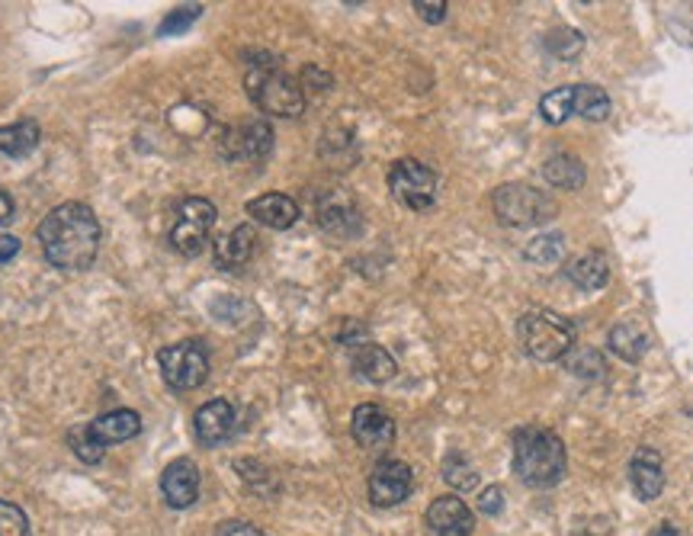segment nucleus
<instances>
[{"label": "nucleus", "mask_w": 693, "mask_h": 536, "mask_svg": "<svg viewBox=\"0 0 693 536\" xmlns=\"http://www.w3.org/2000/svg\"><path fill=\"white\" fill-rule=\"evenodd\" d=\"M388 190L392 197L398 199L405 209L412 212H427L434 202H437V190H440V180L437 173L420 165L415 158H402L388 168Z\"/></svg>", "instance_id": "7"}, {"label": "nucleus", "mask_w": 693, "mask_h": 536, "mask_svg": "<svg viewBox=\"0 0 693 536\" xmlns=\"http://www.w3.org/2000/svg\"><path fill=\"white\" fill-rule=\"evenodd\" d=\"M161 492L170 508H194L199 498V469L194 459H174L161 476Z\"/></svg>", "instance_id": "16"}, {"label": "nucleus", "mask_w": 693, "mask_h": 536, "mask_svg": "<svg viewBox=\"0 0 693 536\" xmlns=\"http://www.w3.org/2000/svg\"><path fill=\"white\" fill-rule=\"evenodd\" d=\"M216 536H267L260 527H254L248 520H228L219 527V534Z\"/></svg>", "instance_id": "36"}, {"label": "nucleus", "mask_w": 693, "mask_h": 536, "mask_svg": "<svg viewBox=\"0 0 693 536\" xmlns=\"http://www.w3.org/2000/svg\"><path fill=\"white\" fill-rule=\"evenodd\" d=\"M235 424H238V415H235V405L231 401H225V398L206 401L194 418L196 440L202 447H219V444H225L235 434Z\"/></svg>", "instance_id": "12"}, {"label": "nucleus", "mask_w": 693, "mask_h": 536, "mask_svg": "<svg viewBox=\"0 0 693 536\" xmlns=\"http://www.w3.org/2000/svg\"><path fill=\"white\" fill-rule=\"evenodd\" d=\"M565 277L575 282L578 289H584V292H597L611 280V260L601 251H584L575 260H568Z\"/></svg>", "instance_id": "20"}, {"label": "nucleus", "mask_w": 693, "mask_h": 536, "mask_svg": "<svg viewBox=\"0 0 693 536\" xmlns=\"http://www.w3.org/2000/svg\"><path fill=\"white\" fill-rule=\"evenodd\" d=\"M90 437L100 444V447H112V444H126L132 437L141 434V418L132 411V408H116V411H107L100 418L87 424Z\"/></svg>", "instance_id": "17"}, {"label": "nucleus", "mask_w": 693, "mask_h": 536, "mask_svg": "<svg viewBox=\"0 0 693 536\" xmlns=\"http://www.w3.org/2000/svg\"><path fill=\"white\" fill-rule=\"evenodd\" d=\"M546 49H550L555 58H568V61H572V58L584 49V39L575 32V29H555V32L546 36Z\"/></svg>", "instance_id": "30"}, {"label": "nucleus", "mask_w": 693, "mask_h": 536, "mask_svg": "<svg viewBox=\"0 0 693 536\" xmlns=\"http://www.w3.org/2000/svg\"><path fill=\"white\" fill-rule=\"evenodd\" d=\"M655 536H677V530H674L671 524H665V527H662V530H659V534H655Z\"/></svg>", "instance_id": "39"}, {"label": "nucleus", "mask_w": 693, "mask_h": 536, "mask_svg": "<svg viewBox=\"0 0 693 536\" xmlns=\"http://www.w3.org/2000/svg\"><path fill=\"white\" fill-rule=\"evenodd\" d=\"M444 479L456 492H472L478 485V473H475V466H472L463 453H449L444 459Z\"/></svg>", "instance_id": "28"}, {"label": "nucleus", "mask_w": 693, "mask_h": 536, "mask_svg": "<svg viewBox=\"0 0 693 536\" xmlns=\"http://www.w3.org/2000/svg\"><path fill=\"white\" fill-rule=\"evenodd\" d=\"M318 226L334 238H354L363 228L357 202L344 193H325L318 199Z\"/></svg>", "instance_id": "14"}, {"label": "nucleus", "mask_w": 693, "mask_h": 536, "mask_svg": "<svg viewBox=\"0 0 693 536\" xmlns=\"http://www.w3.org/2000/svg\"><path fill=\"white\" fill-rule=\"evenodd\" d=\"M274 148V129L267 119H248L231 126L222 136V155L228 161H260Z\"/></svg>", "instance_id": "9"}, {"label": "nucleus", "mask_w": 693, "mask_h": 536, "mask_svg": "<svg viewBox=\"0 0 693 536\" xmlns=\"http://www.w3.org/2000/svg\"><path fill=\"white\" fill-rule=\"evenodd\" d=\"M254 241H257V235H254V228L250 226L231 228L228 235H222V238L216 241V264H219L222 270L245 267L250 260V255H254Z\"/></svg>", "instance_id": "22"}, {"label": "nucleus", "mask_w": 693, "mask_h": 536, "mask_svg": "<svg viewBox=\"0 0 693 536\" xmlns=\"http://www.w3.org/2000/svg\"><path fill=\"white\" fill-rule=\"evenodd\" d=\"M199 17H202V7H199V3L177 7L174 13H167L165 23L158 27V36H180V32H187V29L194 27Z\"/></svg>", "instance_id": "31"}, {"label": "nucleus", "mask_w": 693, "mask_h": 536, "mask_svg": "<svg viewBox=\"0 0 693 536\" xmlns=\"http://www.w3.org/2000/svg\"><path fill=\"white\" fill-rule=\"evenodd\" d=\"M350 434L360 444L363 450H388L395 440V421L388 418L379 405H360L354 411L350 421Z\"/></svg>", "instance_id": "13"}, {"label": "nucleus", "mask_w": 693, "mask_h": 536, "mask_svg": "<svg viewBox=\"0 0 693 536\" xmlns=\"http://www.w3.org/2000/svg\"><path fill=\"white\" fill-rule=\"evenodd\" d=\"M39 245L46 260L58 270H87L100 248V222L90 206L61 202L42 219Z\"/></svg>", "instance_id": "1"}, {"label": "nucleus", "mask_w": 693, "mask_h": 536, "mask_svg": "<svg viewBox=\"0 0 693 536\" xmlns=\"http://www.w3.org/2000/svg\"><path fill=\"white\" fill-rule=\"evenodd\" d=\"M572 116L587 122H604L611 116V97L597 85H572Z\"/></svg>", "instance_id": "24"}, {"label": "nucleus", "mask_w": 693, "mask_h": 536, "mask_svg": "<svg viewBox=\"0 0 693 536\" xmlns=\"http://www.w3.org/2000/svg\"><path fill=\"white\" fill-rule=\"evenodd\" d=\"M562 360H565V369H568L572 376H578V379H604V373H607L604 354L594 350V347H578V344H575Z\"/></svg>", "instance_id": "26"}, {"label": "nucleus", "mask_w": 693, "mask_h": 536, "mask_svg": "<svg viewBox=\"0 0 693 536\" xmlns=\"http://www.w3.org/2000/svg\"><path fill=\"white\" fill-rule=\"evenodd\" d=\"M495 216L507 228L546 226L558 216V206L546 190H536L529 183H501L492 197Z\"/></svg>", "instance_id": "5"}, {"label": "nucleus", "mask_w": 693, "mask_h": 536, "mask_svg": "<svg viewBox=\"0 0 693 536\" xmlns=\"http://www.w3.org/2000/svg\"><path fill=\"white\" fill-rule=\"evenodd\" d=\"M250 103L267 116L296 119L306 110V93L296 78H289L274 61H257L245 78Z\"/></svg>", "instance_id": "3"}, {"label": "nucleus", "mask_w": 693, "mask_h": 536, "mask_svg": "<svg viewBox=\"0 0 693 536\" xmlns=\"http://www.w3.org/2000/svg\"><path fill=\"white\" fill-rule=\"evenodd\" d=\"M42 132L32 119L23 122H13V126H0V151L10 155V158H27L29 151L39 145Z\"/></svg>", "instance_id": "25"}, {"label": "nucleus", "mask_w": 693, "mask_h": 536, "mask_svg": "<svg viewBox=\"0 0 693 536\" xmlns=\"http://www.w3.org/2000/svg\"><path fill=\"white\" fill-rule=\"evenodd\" d=\"M607 344H611V350L620 357V360H626V364H638L645 354H649V331L638 325V321H620V325H613L611 335H607Z\"/></svg>", "instance_id": "21"}, {"label": "nucleus", "mask_w": 693, "mask_h": 536, "mask_svg": "<svg viewBox=\"0 0 693 536\" xmlns=\"http://www.w3.org/2000/svg\"><path fill=\"white\" fill-rule=\"evenodd\" d=\"M501 508H504V492H501V485H492V488H485V492H482V498H478V510H482V514H492V517H498Z\"/></svg>", "instance_id": "34"}, {"label": "nucleus", "mask_w": 693, "mask_h": 536, "mask_svg": "<svg viewBox=\"0 0 693 536\" xmlns=\"http://www.w3.org/2000/svg\"><path fill=\"white\" fill-rule=\"evenodd\" d=\"M427 530L434 536H472L475 534V514L456 495H444L427 508Z\"/></svg>", "instance_id": "11"}, {"label": "nucleus", "mask_w": 693, "mask_h": 536, "mask_svg": "<svg viewBox=\"0 0 693 536\" xmlns=\"http://www.w3.org/2000/svg\"><path fill=\"white\" fill-rule=\"evenodd\" d=\"M415 10H417V17H420V20H427V23H444V17H446L444 0H434V3H427V0H417Z\"/></svg>", "instance_id": "35"}, {"label": "nucleus", "mask_w": 693, "mask_h": 536, "mask_svg": "<svg viewBox=\"0 0 693 536\" xmlns=\"http://www.w3.org/2000/svg\"><path fill=\"white\" fill-rule=\"evenodd\" d=\"M517 338H521L524 350L533 360L553 364V360H562L575 347V325L568 318H562L558 311L536 309L521 315Z\"/></svg>", "instance_id": "4"}, {"label": "nucleus", "mask_w": 693, "mask_h": 536, "mask_svg": "<svg viewBox=\"0 0 693 536\" xmlns=\"http://www.w3.org/2000/svg\"><path fill=\"white\" fill-rule=\"evenodd\" d=\"M565 257V235L562 231H546V235H536L527 245V260L536 267H550L558 264Z\"/></svg>", "instance_id": "27"}, {"label": "nucleus", "mask_w": 693, "mask_h": 536, "mask_svg": "<svg viewBox=\"0 0 693 536\" xmlns=\"http://www.w3.org/2000/svg\"><path fill=\"white\" fill-rule=\"evenodd\" d=\"M10 219H13V199L0 190V226H3V222H10Z\"/></svg>", "instance_id": "38"}, {"label": "nucleus", "mask_w": 693, "mask_h": 536, "mask_svg": "<svg viewBox=\"0 0 693 536\" xmlns=\"http://www.w3.org/2000/svg\"><path fill=\"white\" fill-rule=\"evenodd\" d=\"M248 216L254 222L267 228H293L299 222V206L296 199L286 197V193H264V197L250 199L248 202Z\"/></svg>", "instance_id": "18"}, {"label": "nucleus", "mask_w": 693, "mask_h": 536, "mask_svg": "<svg viewBox=\"0 0 693 536\" xmlns=\"http://www.w3.org/2000/svg\"><path fill=\"white\" fill-rule=\"evenodd\" d=\"M17 255H20V238L0 235V264H10Z\"/></svg>", "instance_id": "37"}, {"label": "nucleus", "mask_w": 693, "mask_h": 536, "mask_svg": "<svg viewBox=\"0 0 693 536\" xmlns=\"http://www.w3.org/2000/svg\"><path fill=\"white\" fill-rule=\"evenodd\" d=\"M630 482L642 502H655L665 492V463L655 447H638L630 463Z\"/></svg>", "instance_id": "15"}, {"label": "nucleus", "mask_w": 693, "mask_h": 536, "mask_svg": "<svg viewBox=\"0 0 693 536\" xmlns=\"http://www.w3.org/2000/svg\"><path fill=\"white\" fill-rule=\"evenodd\" d=\"M0 536H32L23 508H17L13 502H3V498H0Z\"/></svg>", "instance_id": "32"}, {"label": "nucleus", "mask_w": 693, "mask_h": 536, "mask_svg": "<svg viewBox=\"0 0 693 536\" xmlns=\"http://www.w3.org/2000/svg\"><path fill=\"white\" fill-rule=\"evenodd\" d=\"M354 373L366 379V383H376V386H383L388 379H395V357L388 354L386 347H379V344H357L354 347Z\"/></svg>", "instance_id": "19"}, {"label": "nucleus", "mask_w": 693, "mask_h": 536, "mask_svg": "<svg viewBox=\"0 0 693 536\" xmlns=\"http://www.w3.org/2000/svg\"><path fill=\"white\" fill-rule=\"evenodd\" d=\"M158 367L170 389L190 393L199 389L209 376V350L202 340H180L158 354Z\"/></svg>", "instance_id": "6"}, {"label": "nucleus", "mask_w": 693, "mask_h": 536, "mask_svg": "<svg viewBox=\"0 0 693 536\" xmlns=\"http://www.w3.org/2000/svg\"><path fill=\"white\" fill-rule=\"evenodd\" d=\"M71 450L78 453L83 463H100V459H103V447L90 437L87 427H75V430H71Z\"/></svg>", "instance_id": "33"}, {"label": "nucleus", "mask_w": 693, "mask_h": 536, "mask_svg": "<svg viewBox=\"0 0 693 536\" xmlns=\"http://www.w3.org/2000/svg\"><path fill=\"white\" fill-rule=\"evenodd\" d=\"M415 488V473L402 459H383L369 476V502L376 508H395L402 505Z\"/></svg>", "instance_id": "10"}, {"label": "nucleus", "mask_w": 693, "mask_h": 536, "mask_svg": "<svg viewBox=\"0 0 693 536\" xmlns=\"http://www.w3.org/2000/svg\"><path fill=\"white\" fill-rule=\"evenodd\" d=\"M212 226H216V206L209 199H184L177 206V216H174V226H170V245H174V251L196 257L206 248Z\"/></svg>", "instance_id": "8"}, {"label": "nucleus", "mask_w": 693, "mask_h": 536, "mask_svg": "<svg viewBox=\"0 0 693 536\" xmlns=\"http://www.w3.org/2000/svg\"><path fill=\"white\" fill-rule=\"evenodd\" d=\"M543 177L546 183L555 187V190H582L584 187V165L578 155H553L546 165H543Z\"/></svg>", "instance_id": "23"}, {"label": "nucleus", "mask_w": 693, "mask_h": 536, "mask_svg": "<svg viewBox=\"0 0 693 536\" xmlns=\"http://www.w3.org/2000/svg\"><path fill=\"white\" fill-rule=\"evenodd\" d=\"M514 473L529 488H553L568 473V453L550 427H521L514 437Z\"/></svg>", "instance_id": "2"}, {"label": "nucleus", "mask_w": 693, "mask_h": 536, "mask_svg": "<svg viewBox=\"0 0 693 536\" xmlns=\"http://www.w3.org/2000/svg\"><path fill=\"white\" fill-rule=\"evenodd\" d=\"M539 116L550 126H562L572 116V87H555L543 100H539Z\"/></svg>", "instance_id": "29"}]
</instances>
